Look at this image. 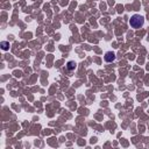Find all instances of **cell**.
Listing matches in <instances>:
<instances>
[{
    "mask_svg": "<svg viewBox=\"0 0 149 149\" xmlns=\"http://www.w3.org/2000/svg\"><path fill=\"white\" fill-rule=\"evenodd\" d=\"M143 23H144V18H143L142 15H140V14H134L129 19V25L134 29L141 28L143 26Z\"/></svg>",
    "mask_w": 149,
    "mask_h": 149,
    "instance_id": "1",
    "label": "cell"
},
{
    "mask_svg": "<svg viewBox=\"0 0 149 149\" xmlns=\"http://www.w3.org/2000/svg\"><path fill=\"white\" fill-rule=\"evenodd\" d=\"M104 59H105V62H107V63H112V62L115 61V54L112 51H107L105 54Z\"/></svg>",
    "mask_w": 149,
    "mask_h": 149,
    "instance_id": "2",
    "label": "cell"
},
{
    "mask_svg": "<svg viewBox=\"0 0 149 149\" xmlns=\"http://www.w3.org/2000/svg\"><path fill=\"white\" fill-rule=\"evenodd\" d=\"M76 62L75 61H69L68 62V64H66V69L68 70H70V71H72V70H75L76 69Z\"/></svg>",
    "mask_w": 149,
    "mask_h": 149,
    "instance_id": "3",
    "label": "cell"
},
{
    "mask_svg": "<svg viewBox=\"0 0 149 149\" xmlns=\"http://www.w3.org/2000/svg\"><path fill=\"white\" fill-rule=\"evenodd\" d=\"M1 47H2L4 50H7L8 47H9V43H8V42H1Z\"/></svg>",
    "mask_w": 149,
    "mask_h": 149,
    "instance_id": "4",
    "label": "cell"
}]
</instances>
